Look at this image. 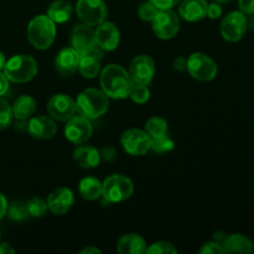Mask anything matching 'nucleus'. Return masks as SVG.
<instances>
[{"label": "nucleus", "instance_id": "nucleus-6", "mask_svg": "<svg viewBox=\"0 0 254 254\" xmlns=\"http://www.w3.org/2000/svg\"><path fill=\"white\" fill-rule=\"evenodd\" d=\"M191 77L200 82L212 81L217 76V64L202 52H195L188 59V68Z\"/></svg>", "mask_w": 254, "mask_h": 254}, {"label": "nucleus", "instance_id": "nucleus-27", "mask_svg": "<svg viewBox=\"0 0 254 254\" xmlns=\"http://www.w3.org/2000/svg\"><path fill=\"white\" fill-rule=\"evenodd\" d=\"M168 122L161 117H151L148 122L145 123L144 130L151 136V138H156V136H161L168 134Z\"/></svg>", "mask_w": 254, "mask_h": 254}, {"label": "nucleus", "instance_id": "nucleus-7", "mask_svg": "<svg viewBox=\"0 0 254 254\" xmlns=\"http://www.w3.org/2000/svg\"><path fill=\"white\" fill-rule=\"evenodd\" d=\"M153 31L159 39L171 40L179 34L180 30V17L173 11V9L159 10L156 16L151 21Z\"/></svg>", "mask_w": 254, "mask_h": 254}, {"label": "nucleus", "instance_id": "nucleus-28", "mask_svg": "<svg viewBox=\"0 0 254 254\" xmlns=\"http://www.w3.org/2000/svg\"><path fill=\"white\" fill-rule=\"evenodd\" d=\"M6 213L10 220L16 221V222H21V221L27 220L30 217L29 210H27V202L21 200L12 201L10 205H7Z\"/></svg>", "mask_w": 254, "mask_h": 254}, {"label": "nucleus", "instance_id": "nucleus-8", "mask_svg": "<svg viewBox=\"0 0 254 254\" xmlns=\"http://www.w3.org/2000/svg\"><path fill=\"white\" fill-rule=\"evenodd\" d=\"M76 11L79 20L89 26H97L106 21L108 10L103 0H78Z\"/></svg>", "mask_w": 254, "mask_h": 254}, {"label": "nucleus", "instance_id": "nucleus-18", "mask_svg": "<svg viewBox=\"0 0 254 254\" xmlns=\"http://www.w3.org/2000/svg\"><path fill=\"white\" fill-rule=\"evenodd\" d=\"M103 57V50L98 46L94 47L88 54L81 55L78 64V71L86 78H94L101 73V60Z\"/></svg>", "mask_w": 254, "mask_h": 254}, {"label": "nucleus", "instance_id": "nucleus-12", "mask_svg": "<svg viewBox=\"0 0 254 254\" xmlns=\"http://www.w3.org/2000/svg\"><path fill=\"white\" fill-rule=\"evenodd\" d=\"M47 112L55 121L67 122L72 117L76 116V102L67 94H55L47 103Z\"/></svg>", "mask_w": 254, "mask_h": 254}, {"label": "nucleus", "instance_id": "nucleus-13", "mask_svg": "<svg viewBox=\"0 0 254 254\" xmlns=\"http://www.w3.org/2000/svg\"><path fill=\"white\" fill-rule=\"evenodd\" d=\"M92 131H93V128H92L91 121L82 116H73L66 122V127H64V136L67 140L76 145L87 143V140L91 138Z\"/></svg>", "mask_w": 254, "mask_h": 254}, {"label": "nucleus", "instance_id": "nucleus-26", "mask_svg": "<svg viewBox=\"0 0 254 254\" xmlns=\"http://www.w3.org/2000/svg\"><path fill=\"white\" fill-rule=\"evenodd\" d=\"M72 15V6L69 2L64 0H56L50 5L47 10V16L55 22V24H64L68 21Z\"/></svg>", "mask_w": 254, "mask_h": 254}, {"label": "nucleus", "instance_id": "nucleus-38", "mask_svg": "<svg viewBox=\"0 0 254 254\" xmlns=\"http://www.w3.org/2000/svg\"><path fill=\"white\" fill-rule=\"evenodd\" d=\"M221 15H222V7H221V4H217V2H212V4H208L207 16L210 17V19H212V20L218 19Z\"/></svg>", "mask_w": 254, "mask_h": 254}, {"label": "nucleus", "instance_id": "nucleus-35", "mask_svg": "<svg viewBox=\"0 0 254 254\" xmlns=\"http://www.w3.org/2000/svg\"><path fill=\"white\" fill-rule=\"evenodd\" d=\"M201 254H223L226 253L223 250V246L221 243L212 241V242H207L202 245V247L198 251Z\"/></svg>", "mask_w": 254, "mask_h": 254}, {"label": "nucleus", "instance_id": "nucleus-25", "mask_svg": "<svg viewBox=\"0 0 254 254\" xmlns=\"http://www.w3.org/2000/svg\"><path fill=\"white\" fill-rule=\"evenodd\" d=\"M78 191L79 195H81L84 200L94 201L98 200L99 197H102L103 185H102V183L98 179L92 178V176H87V178H83L79 181Z\"/></svg>", "mask_w": 254, "mask_h": 254}, {"label": "nucleus", "instance_id": "nucleus-37", "mask_svg": "<svg viewBox=\"0 0 254 254\" xmlns=\"http://www.w3.org/2000/svg\"><path fill=\"white\" fill-rule=\"evenodd\" d=\"M238 7L245 15L254 14V0H238Z\"/></svg>", "mask_w": 254, "mask_h": 254}, {"label": "nucleus", "instance_id": "nucleus-40", "mask_svg": "<svg viewBox=\"0 0 254 254\" xmlns=\"http://www.w3.org/2000/svg\"><path fill=\"white\" fill-rule=\"evenodd\" d=\"M174 69L176 71H185L188 68V59L183 56H179L174 60V64H173Z\"/></svg>", "mask_w": 254, "mask_h": 254}, {"label": "nucleus", "instance_id": "nucleus-45", "mask_svg": "<svg viewBox=\"0 0 254 254\" xmlns=\"http://www.w3.org/2000/svg\"><path fill=\"white\" fill-rule=\"evenodd\" d=\"M81 254H97V253H101V250L96 247H86L79 252Z\"/></svg>", "mask_w": 254, "mask_h": 254}, {"label": "nucleus", "instance_id": "nucleus-23", "mask_svg": "<svg viewBox=\"0 0 254 254\" xmlns=\"http://www.w3.org/2000/svg\"><path fill=\"white\" fill-rule=\"evenodd\" d=\"M117 251L121 254H144L146 251V243L144 238L136 233H128L119 238Z\"/></svg>", "mask_w": 254, "mask_h": 254}, {"label": "nucleus", "instance_id": "nucleus-48", "mask_svg": "<svg viewBox=\"0 0 254 254\" xmlns=\"http://www.w3.org/2000/svg\"><path fill=\"white\" fill-rule=\"evenodd\" d=\"M215 2H217V4H227V2H230L231 0H213Z\"/></svg>", "mask_w": 254, "mask_h": 254}, {"label": "nucleus", "instance_id": "nucleus-24", "mask_svg": "<svg viewBox=\"0 0 254 254\" xmlns=\"http://www.w3.org/2000/svg\"><path fill=\"white\" fill-rule=\"evenodd\" d=\"M12 114L17 121H27L36 112V101L31 96H20L12 104Z\"/></svg>", "mask_w": 254, "mask_h": 254}, {"label": "nucleus", "instance_id": "nucleus-10", "mask_svg": "<svg viewBox=\"0 0 254 254\" xmlns=\"http://www.w3.org/2000/svg\"><path fill=\"white\" fill-rule=\"evenodd\" d=\"M247 31V19L242 11H231L221 22V35L228 42H238Z\"/></svg>", "mask_w": 254, "mask_h": 254}, {"label": "nucleus", "instance_id": "nucleus-20", "mask_svg": "<svg viewBox=\"0 0 254 254\" xmlns=\"http://www.w3.org/2000/svg\"><path fill=\"white\" fill-rule=\"evenodd\" d=\"M81 55L73 47H64L57 54L55 59L56 69L64 76H71L78 68Z\"/></svg>", "mask_w": 254, "mask_h": 254}, {"label": "nucleus", "instance_id": "nucleus-14", "mask_svg": "<svg viewBox=\"0 0 254 254\" xmlns=\"http://www.w3.org/2000/svg\"><path fill=\"white\" fill-rule=\"evenodd\" d=\"M97 46L94 30L86 24H79L71 32V47L79 55H86Z\"/></svg>", "mask_w": 254, "mask_h": 254}, {"label": "nucleus", "instance_id": "nucleus-4", "mask_svg": "<svg viewBox=\"0 0 254 254\" xmlns=\"http://www.w3.org/2000/svg\"><path fill=\"white\" fill-rule=\"evenodd\" d=\"M2 73L10 82L25 83L37 74V62L29 55H15L5 62Z\"/></svg>", "mask_w": 254, "mask_h": 254}, {"label": "nucleus", "instance_id": "nucleus-39", "mask_svg": "<svg viewBox=\"0 0 254 254\" xmlns=\"http://www.w3.org/2000/svg\"><path fill=\"white\" fill-rule=\"evenodd\" d=\"M99 153H101V159L106 161H113L117 158V149L114 146H106Z\"/></svg>", "mask_w": 254, "mask_h": 254}, {"label": "nucleus", "instance_id": "nucleus-30", "mask_svg": "<svg viewBox=\"0 0 254 254\" xmlns=\"http://www.w3.org/2000/svg\"><path fill=\"white\" fill-rule=\"evenodd\" d=\"M27 210H29L30 217H44L47 212V203L42 198L32 197L31 200L27 201Z\"/></svg>", "mask_w": 254, "mask_h": 254}, {"label": "nucleus", "instance_id": "nucleus-1", "mask_svg": "<svg viewBox=\"0 0 254 254\" xmlns=\"http://www.w3.org/2000/svg\"><path fill=\"white\" fill-rule=\"evenodd\" d=\"M99 83L102 91L108 98L124 99L129 97L134 82L129 72L121 64H111L104 67L99 73Z\"/></svg>", "mask_w": 254, "mask_h": 254}, {"label": "nucleus", "instance_id": "nucleus-41", "mask_svg": "<svg viewBox=\"0 0 254 254\" xmlns=\"http://www.w3.org/2000/svg\"><path fill=\"white\" fill-rule=\"evenodd\" d=\"M7 89H9V79L0 71V97L4 96L7 92Z\"/></svg>", "mask_w": 254, "mask_h": 254}, {"label": "nucleus", "instance_id": "nucleus-2", "mask_svg": "<svg viewBox=\"0 0 254 254\" xmlns=\"http://www.w3.org/2000/svg\"><path fill=\"white\" fill-rule=\"evenodd\" d=\"M77 113L84 118L97 119L109 108V98L102 89L87 88L78 94L76 101Z\"/></svg>", "mask_w": 254, "mask_h": 254}, {"label": "nucleus", "instance_id": "nucleus-44", "mask_svg": "<svg viewBox=\"0 0 254 254\" xmlns=\"http://www.w3.org/2000/svg\"><path fill=\"white\" fill-rule=\"evenodd\" d=\"M246 19H247V30L254 31V14L246 15Z\"/></svg>", "mask_w": 254, "mask_h": 254}, {"label": "nucleus", "instance_id": "nucleus-15", "mask_svg": "<svg viewBox=\"0 0 254 254\" xmlns=\"http://www.w3.org/2000/svg\"><path fill=\"white\" fill-rule=\"evenodd\" d=\"M94 36H96L97 46L103 51L116 50L121 40L118 27L111 21H103L102 24L97 25V29L94 30Z\"/></svg>", "mask_w": 254, "mask_h": 254}, {"label": "nucleus", "instance_id": "nucleus-47", "mask_svg": "<svg viewBox=\"0 0 254 254\" xmlns=\"http://www.w3.org/2000/svg\"><path fill=\"white\" fill-rule=\"evenodd\" d=\"M5 62H6V60H5L4 54H2V52L0 51V71H2V68H4Z\"/></svg>", "mask_w": 254, "mask_h": 254}, {"label": "nucleus", "instance_id": "nucleus-3", "mask_svg": "<svg viewBox=\"0 0 254 254\" xmlns=\"http://www.w3.org/2000/svg\"><path fill=\"white\" fill-rule=\"evenodd\" d=\"M56 37V24L47 15H37L27 25V39L37 50H47Z\"/></svg>", "mask_w": 254, "mask_h": 254}, {"label": "nucleus", "instance_id": "nucleus-16", "mask_svg": "<svg viewBox=\"0 0 254 254\" xmlns=\"http://www.w3.org/2000/svg\"><path fill=\"white\" fill-rule=\"evenodd\" d=\"M27 131L32 138L39 139V140H49L54 138L57 131L56 122L51 117H32L27 122Z\"/></svg>", "mask_w": 254, "mask_h": 254}, {"label": "nucleus", "instance_id": "nucleus-42", "mask_svg": "<svg viewBox=\"0 0 254 254\" xmlns=\"http://www.w3.org/2000/svg\"><path fill=\"white\" fill-rule=\"evenodd\" d=\"M6 210H7V201L5 198V196L0 192V220L6 215Z\"/></svg>", "mask_w": 254, "mask_h": 254}, {"label": "nucleus", "instance_id": "nucleus-32", "mask_svg": "<svg viewBox=\"0 0 254 254\" xmlns=\"http://www.w3.org/2000/svg\"><path fill=\"white\" fill-rule=\"evenodd\" d=\"M129 97H130V99L134 103L144 104L150 98V91H149L148 86H144V84H134L130 93H129Z\"/></svg>", "mask_w": 254, "mask_h": 254}, {"label": "nucleus", "instance_id": "nucleus-9", "mask_svg": "<svg viewBox=\"0 0 254 254\" xmlns=\"http://www.w3.org/2000/svg\"><path fill=\"white\" fill-rule=\"evenodd\" d=\"M124 151L133 156H143L150 150L151 136L141 129H128L121 136Z\"/></svg>", "mask_w": 254, "mask_h": 254}, {"label": "nucleus", "instance_id": "nucleus-46", "mask_svg": "<svg viewBox=\"0 0 254 254\" xmlns=\"http://www.w3.org/2000/svg\"><path fill=\"white\" fill-rule=\"evenodd\" d=\"M226 237H227V236H226L223 232H216L215 235H213V240H215L216 242L221 243V245H222L223 241H225Z\"/></svg>", "mask_w": 254, "mask_h": 254}, {"label": "nucleus", "instance_id": "nucleus-43", "mask_svg": "<svg viewBox=\"0 0 254 254\" xmlns=\"http://www.w3.org/2000/svg\"><path fill=\"white\" fill-rule=\"evenodd\" d=\"M14 248L9 243H0V254H14Z\"/></svg>", "mask_w": 254, "mask_h": 254}, {"label": "nucleus", "instance_id": "nucleus-29", "mask_svg": "<svg viewBox=\"0 0 254 254\" xmlns=\"http://www.w3.org/2000/svg\"><path fill=\"white\" fill-rule=\"evenodd\" d=\"M175 146L174 140L165 134V135L156 136V138H151V146L150 150L154 151L155 154H166L171 151Z\"/></svg>", "mask_w": 254, "mask_h": 254}, {"label": "nucleus", "instance_id": "nucleus-33", "mask_svg": "<svg viewBox=\"0 0 254 254\" xmlns=\"http://www.w3.org/2000/svg\"><path fill=\"white\" fill-rule=\"evenodd\" d=\"M145 253L148 254H168V253H178V250L174 245L166 241H159L153 243L149 247H146Z\"/></svg>", "mask_w": 254, "mask_h": 254}, {"label": "nucleus", "instance_id": "nucleus-22", "mask_svg": "<svg viewBox=\"0 0 254 254\" xmlns=\"http://www.w3.org/2000/svg\"><path fill=\"white\" fill-rule=\"evenodd\" d=\"M226 253H254V243L247 236L233 233L227 236L222 243Z\"/></svg>", "mask_w": 254, "mask_h": 254}, {"label": "nucleus", "instance_id": "nucleus-19", "mask_svg": "<svg viewBox=\"0 0 254 254\" xmlns=\"http://www.w3.org/2000/svg\"><path fill=\"white\" fill-rule=\"evenodd\" d=\"M207 6L206 0H183L179 5V16L189 22L200 21L207 16Z\"/></svg>", "mask_w": 254, "mask_h": 254}, {"label": "nucleus", "instance_id": "nucleus-36", "mask_svg": "<svg viewBox=\"0 0 254 254\" xmlns=\"http://www.w3.org/2000/svg\"><path fill=\"white\" fill-rule=\"evenodd\" d=\"M153 2L159 10H166V9H173L176 4L181 1V0H149Z\"/></svg>", "mask_w": 254, "mask_h": 254}, {"label": "nucleus", "instance_id": "nucleus-31", "mask_svg": "<svg viewBox=\"0 0 254 254\" xmlns=\"http://www.w3.org/2000/svg\"><path fill=\"white\" fill-rule=\"evenodd\" d=\"M14 119L12 108L7 101L0 97V130L9 128Z\"/></svg>", "mask_w": 254, "mask_h": 254}, {"label": "nucleus", "instance_id": "nucleus-17", "mask_svg": "<svg viewBox=\"0 0 254 254\" xmlns=\"http://www.w3.org/2000/svg\"><path fill=\"white\" fill-rule=\"evenodd\" d=\"M74 202V195L69 189L57 188L47 197V210L54 215H64L71 210Z\"/></svg>", "mask_w": 254, "mask_h": 254}, {"label": "nucleus", "instance_id": "nucleus-5", "mask_svg": "<svg viewBox=\"0 0 254 254\" xmlns=\"http://www.w3.org/2000/svg\"><path fill=\"white\" fill-rule=\"evenodd\" d=\"M102 197L109 203H118L128 200L134 192L133 183L124 175H111L102 183Z\"/></svg>", "mask_w": 254, "mask_h": 254}, {"label": "nucleus", "instance_id": "nucleus-49", "mask_svg": "<svg viewBox=\"0 0 254 254\" xmlns=\"http://www.w3.org/2000/svg\"><path fill=\"white\" fill-rule=\"evenodd\" d=\"M0 237H1V236H0Z\"/></svg>", "mask_w": 254, "mask_h": 254}, {"label": "nucleus", "instance_id": "nucleus-21", "mask_svg": "<svg viewBox=\"0 0 254 254\" xmlns=\"http://www.w3.org/2000/svg\"><path fill=\"white\" fill-rule=\"evenodd\" d=\"M73 160L83 169L97 168L101 163V153L92 145H79L73 151Z\"/></svg>", "mask_w": 254, "mask_h": 254}, {"label": "nucleus", "instance_id": "nucleus-34", "mask_svg": "<svg viewBox=\"0 0 254 254\" xmlns=\"http://www.w3.org/2000/svg\"><path fill=\"white\" fill-rule=\"evenodd\" d=\"M158 12L159 9L151 1H144L143 4H140V6L138 9V14L140 16V19L146 22L153 21L154 17L156 16Z\"/></svg>", "mask_w": 254, "mask_h": 254}, {"label": "nucleus", "instance_id": "nucleus-11", "mask_svg": "<svg viewBox=\"0 0 254 254\" xmlns=\"http://www.w3.org/2000/svg\"><path fill=\"white\" fill-rule=\"evenodd\" d=\"M129 74L134 84L149 86L155 74L154 60L148 55H138L131 60L130 66H129Z\"/></svg>", "mask_w": 254, "mask_h": 254}]
</instances>
